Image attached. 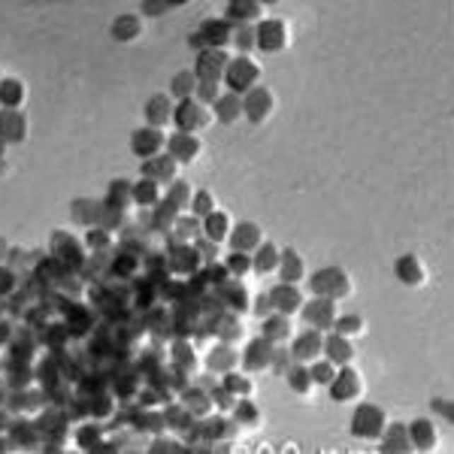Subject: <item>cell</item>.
Returning a JSON list of instances; mask_svg holds the SVG:
<instances>
[{
	"label": "cell",
	"instance_id": "1",
	"mask_svg": "<svg viewBox=\"0 0 454 454\" xmlns=\"http://www.w3.org/2000/svg\"><path fill=\"white\" fill-rule=\"evenodd\" d=\"M309 288H312V294L315 297H327V300L337 303L339 297H345L351 291V282H349V276H345L342 269L330 267V269H321V273L309 276Z\"/></svg>",
	"mask_w": 454,
	"mask_h": 454
},
{
	"label": "cell",
	"instance_id": "2",
	"mask_svg": "<svg viewBox=\"0 0 454 454\" xmlns=\"http://www.w3.org/2000/svg\"><path fill=\"white\" fill-rule=\"evenodd\" d=\"M385 427H388V418L385 412L378 406H370V403H363L354 409V415H351V433L358 436V439H378L385 433Z\"/></svg>",
	"mask_w": 454,
	"mask_h": 454
},
{
	"label": "cell",
	"instance_id": "3",
	"mask_svg": "<svg viewBox=\"0 0 454 454\" xmlns=\"http://www.w3.org/2000/svg\"><path fill=\"white\" fill-rule=\"evenodd\" d=\"M288 42H291L288 28H285V21H279V18H267L255 30V46L261 52H282V49H288Z\"/></svg>",
	"mask_w": 454,
	"mask_h": 454
},
{
	"label": "cell",
	"instance_id": "4",
	"mask_svg": "<svg viewBox=\"0 0 454 454\" xmlns=\"http://www.w3.org/2000/svg\"><path fill=\"white\" fill-rule=\"evenodd\" d=\"M224 79L227 85H231L233 91H252L255 88V82L261 79V67L252 61V58H236L227 64V73H224Z\"/></svg>",
	"mask_w": 454,
	"mask_h": 454
},
{
	"label": "cell",
	"instance_id": "5",
	"mask_svg": "<svg viewBox=\"0 0 454 454\" xmlns=\"http://www.w3.org/2000/svg\"><path fill=\"white\" fill-rule=\"evenodd\" d=\"M327 388H330V397L337 400V403H349V400L361 397L363 382H361L358 370H354V366L349 363V366H339L337 376H333V382H330Z\"/></svg>",
	"mask_w": 454,
	"mask_h": 454
},
{
	"label": "cell",
	"instance_id": "6",
	"mask_svg": "<svg viewBox=\"0 0 454 454\" xmlns=\"http://www.w3.org/2000/svg\"><path fill=\"white\" fill-rule=\"evenodd\" d=\"M303 321L315 330H330L333 321H337V303L327 300V297H318V300H309L303 303Z\"/></svg>",
	"mask_w": 454,
	"mask_h": 454
},
{
	"label": "cell",
	"instance_id": "7",
	"mask_svg": "<svg viewBox=\"0 0 454 454\" xmlns=\"http://www.w3.org/2000/svg\"><path fill=\"white\" fill-rule=\"evenodd\" d=\"M267 300H269V306H273L279 315H294V312H300L303 309V294H300V288L297 285H276L273 291L267 294Z\"/></svg>",
	"mask_w": 454,
	"mask_h": 454
},
{
	"label": "cell",
	"instance_id": "8",
	"mask_svg": "<svg viewBox=\"0 0 454 454\" xmlns=\"http://www.w3.org/2000/svg\"><path fill=\"white\" fill-rule=\"evenodd\" d=\"M321 351H324V337H321V330H315V327H309L306 333H300V337L294 339V345H291V354H294L297 363L318 361Z\"/></svg>",
	"mask_w": 454,
	"mask_h": 454
},
{
	"label": "cell",
	"instance_id": "9",
	"mask_svg": "<svg viewBox=\"0 0 454 454\" xmlns=\"http://www.w3.org/2000/svg\"><path fill=\"white\" fill-rule=\"evenodd\" d=\"M243 112L252 118V122H264V118L273 112V94H269L267 88H261V85H255L243 100Z\"/></svg>",
	"mask_w": 454,
	"mask_h": 454
},
{
	"label": "cell",
	"instance_id": "10",
	"mask_svg": "<svg viewBox=\"0 0 454 454\" xmlns=\"http://www.w3.org/2000/svg\"><path fill=\"white\" fill-rule=\"evenodd\" d=\"M324 358H327L333 366H349L354 361V349H351V339L339 337V333H330L324 337Z\"/></svg>",
	"mask_w": 454,
	"mask_h": 454
},
{
	"label": "cell",
	"instance_id": "11",
	"mask_svg": "<svg viewBox=\"0 0 454 454\" xmlns=\"http://www.w3.org/2000/svg\"><path fill=\"white\" fill-rule=\"evenodd\" d=\"M406 433H409V442H412V448L430 451V448L436 446V427H433V421H427V418L412 421V424L406 427Z\"/></svg>",
	"mask_w": 454,
	"mask_h": 454
},
{
	"label": "cell",
	"instance_id": "12",
	"mask_svg": "<svg viewBox=\"0 0 454 454\" xmlns=\"http://www.w3.org/2000/svg\"><path fill=\"white\" fill-rule=\"evenodd\" d=\"M303 276H306V264H303V257L294 248H288L282 255V261H279V279H282L285 285H297V282H303Z\"/></svg>",
	"mask_w": 454,
	"mask_h": 454
},
{
	"label": "cell",
	"instance_id": "13",
	"mask_svg": "<svg viewBox=\"0 0 454 454\" xmlns=\"http://www.w3.org/2000/svg\"><path fill=\"white\" fill-rule=\"evenodd\" d=\"M394 273H397V279L403 285H424V267H421V261L415 255H403L397 261V267H394Z\"/></svg>",
	"mask_w": 454,
	"mask_h": 454
},
{
	"label": "cell",
	"instance_id": "14",
	"mask_svg": "<svg viewBox=\"0 0 454 454\" xmlns=\"http://www.w3.org/2000/svg\"><path fill=\"white\" fill-rule=\"evenodd\" d=\"M227 64L231 61H227L224 52H206V55L200 58V76L206 82H219V76L227 70Z\"/></svg>",
	"mask_w": 454,
	"mask_h": 454
},
{
	"label": "cell",
	"instance_id": "15",
	"mask_svg": "<svg viewBox=\"0 0 454 454\" xmlns=\"http://www.w3.org/2000/svg\"><path fill=\"white\" fill-rule=\"evenodd\" d=\"M279 261H282L279 248L267 243V245H261V252H257V257L252 261V269L257 276H267V273H273V269H279Z\"/></svg>",
	"mask_w": 454,
	"mask_h": 454
},
{
	"label": "cell",
	"instance_id": "16",
	"mask_svg": "<svg viewBox=\"0 0 454 454\" xmlns=\"http://www.w3.org/2000/svg\"><path fill=\"white\" fill-rule=\"evenodd\" d=\"M385 442V451H412V442H409V433H406V427H400V424H391V427H385V433L378 436Z\"/></svg>",
	"mask_w": 454,
	"mask_h": 454
},
{
	"label": "cell",
	"instance_id": "17",
	"mask_svg": "<svg viewBox=\"0 0 454 454\" xmlns=\"http://www.w3.org/2000/svg\"><path fill=\"white\" fill-rule=\"evenodd\" d=\"M269 354H273L269 342L267 339H255L252 345H248V351H245V366L248 370H264V366L269 363Z\"/></svg>",
	"mask_w": 454,
	"mask_h": 454
},
{
	"label": "cell",
	"instance_id": "18",
	"mask_svg": "<svg viewBox=\"0 0 454 454\" xmlns=\"http://www.w3.org/2000/svg\"><path fill=\"white\" fill-rule=\"evenodd\" d=\"M261 245V231L255 224H240L233 233V248L236 252H252V248Z\"/></svg>",
	"mask_w": 454,
	"mask_h": 454
},
{
	"label": "cell",
	"instance_id": "19",
	"mask_svg": "<svg viewBox=\"0 0 454 454\" xmlns=\"http://www.w3.org/2000/svg\"><path fill=\"white\" fill-rule=\"evenodd\" d=\"M288 385H291V391H297L300 397L303 394H309L312 391V376H309V366L306 363H300V366H288Z\"/></svg>",
	"mask_w": 454,
	"mask_h": 454
},
{
	"label": "cell",
	"instance_id": "20",
	"mask_svg": "<svg viewBox=\"0 0 454 454\" xmlns=\"http://www.w3.org/2000/svg\"><path fill=\"white\" fill-rule=\"evenodd\" d=\"M288 337H291V324H288V315L267 318V324H264V339H267V342H285Z\"/></svg>",
	"mask_w": 454,
	"mask_h": 454
},
{
	"label": "cell",
	"instance_id": "21",
	"mask_svg": "<svg viewBox=\"0 0 454 454\" xmlns=\"http://www.w3.org/2000/svg\"><path fill=\"white\" fill-rule=\"evenodd\" d=\"M363 330H366V327H363V318H358V315H342V318L333 321V333H339V337H345V339L361 337Z\"/></svg>",
	"mask_w": 454,
	"mask_h": 454
},
{
	"label": "cell",
	"instance_id": "22",
	"mask_svg": "<svg viewBox=\"0 0 454 454\" xmlns=\"http://www.w3.org/2000/svg\"><path fill=\"white\" fill-rule=\"evenodd\" d=\"M337 370H339V366H333L327 358H318V361L309 363V376H312V382H315V385H330L333 376H337Z\"/></svg>",
	"mask_w": 454,
	"mask_h": 454
},
{
	"label": "cell",
	"instance_id": "23",
	"mask_svg": "<svg viewBox=\"0 0 454 454\" xmlns=\"http://www.w3.org/2000/svg\"><path fill=\"white\" fill-rule=\"evenodd\" d=\"M206 233H209V240H224L227 236V215L224 212H209V219H206Z\"/></svg>",
	"mask_w": 454,
	"mask_h": 454
},
{
	"label": "cell",
	"instance_id": "24",
	"mask_svg": "<svg viewBox=\"0 0 454 454\" xmlns=\"http://www.w3.org/2000/svg\"><path fill=\"white\" fill-rule=\"evenodd\" d=\"M176 118H179V124L185 127V131H191V127L197 124V122H203V115H200V106H194L191 100H185V103H182V110L176 112Z\"/></svg>",
	"mask_w": 454,
	"mask_h": 454
},
{
	"label": "cell",
	"instance_id": "25",
	"mask_svg": "<svg viewBox=\"0 0 454 454\" xmlns=\"http://www.w3.org/2000/svg\"><path fill=\"white\" fill-rule=\"evenodd\" d=\"M203 34H206V40L212 42V46H219V42H227L233 34H231V28L227 25H219V21H206L203 25Z\"/></svg>",
	"mask_w": 454,
	"mask_h": 454
},
{
	"label": "cell",
	"instance_id": "26",
	"mask_svg": "<svg viewBox=\"0 0 454 454\" xmlns=\"http://www.w3.org/2000/svg\"><path fill=\"white\" fill-rule=\"evenodd\" d=\"M219 115H221V122H233L236 115H243V100L240 97H224L219 103Z\"/></svg>",
	"mask_w": 454,
	"mask_h": 454
},
{
	"label": "cell",
	"instance_id": "27",
	"mask_svg": "<svg viewBox=\"0 0 454 454\" xmlns=\"http://www.w3.org/2000/svg\"><path fill=\"white\" fill-rule=\"evenodd\" d=\"M261 4H233L231 6V16L233 18H257V16H261Z\"/></svg>",
	"mask_w": 454,
	"mask_h": 454
},
{
	"label": "cell",
	"instance_id": "28",
	"mask_svg": "<svg viewBox=\"0 0 454 454\" xmlns=\"http://www.w3.org/2000/svg\"><path fill=\"white\" fill-rule=\"evenodd\" d=\"M231 273L233 276H243V273H248V269H252V257H248L245 252H233V257H231Z\"/></svg>",
	"mask_w": 454,
	"mask_h": 454
},
{
	"label": "cell",
	"instance_id": "29",
	"mask_svg": "<svg viewBox=\"0 0 454 454\" xmlns=\"http://www.w3.org/2000/svg\"><path fill=\"white\" fill-rule=\"evenodd\" d=\"M173 149H176L179 151V158L182 161H191L194 155H197V143H194V139H176V143H173Z\"/></svg>",
	"mask_w": 454,
	"mask_h": 454
},
{
	"label": "cell",
	"instance_id": "30",
	"mask_svg": "<svg viewBox=\"0 0 454 454\" xmlns=\"http://www.w3.org/2000/svg\"><path fill=\"white\" fill-rule=\"evenodd\" d=\"M227 388H231V391H236L240 397L252 394V382H248V378H243V376H227Z\"/></svg>",
	"mask_w": 454,
	"mask_h": 454
},
{
	"label": "cell",
	"instance_id": "31",
	"mask_svg": "<svg viewBox=\"0 0 454 454\" xmlns=\"http://www.w3.org/2000/svg\"><path fill=\"white\" fill-rule=\"evenodd\" d=\"M115 37H118V40H131V37H136V21H134V18L118 21V25H115Z\"/></svg>",
	"mask_w": 454,
	"mask_h": 454
},
{
	"label": "cell",
	"instance_id": "32",
	"mask_svg": "<svg viewBox=\"0 0 454 454\" xmlns=\"http://www.w3.org/2000/svg\"><path fill=\"white\" fill-rule=\"evenodd\" d=\"M233 40H236V46L240 49H255V30H248V28L233 30Z\"/></svg>",
	"mask_w": 454,
	"mask_h": 454
},
{
	"label": "cell",
	"instance_id": "33",
	"mask_svg": "<svg viewBox=\"0 0 454 454\" xmlns=\"http://www.w3.org/2000/svg\"><path fill=\"white\" fill-rule=\"evenodd\" d=\"M134 146H136V151H143V149H155V146H161V136H155V134H139L136 139H134Z\"/></svg>",
	"mask_w": 454,
	"mask_h": 454
},
{
	"label": "cell",
	"instance_id": "34",
	"mask_svg": "<svg viewBox=\"0 0 454 454\" xmlns=\"http://www.w3.org/2000/svg\"><path fill=\"white\" fill-rule=\"evenodd\" d=\"M167 100L164 97H155V100H151V118H155V122H164V115H167Z\"/></svg>",
	"mask_w": 454,
	"mask_h": 454
},
{
	"label": "cell",
	"instance_id": "35",
	"mask_svg": "<svg viewBox=\"0 0 454 454\" xmlns=\"http://www.w3.org/2000/svg\"><path fill=\"white\" fill-rule=\"evenodd\" d=\"M209 209H212V197H209L206 191L197 194V212H209Z\"/></svg>",
	"mask_w": 454,
	"mask_h": 454
},
{
	"label": "cell",
	"instance_id": "36",
	"mask_svg": "<svg viewBox=\"0 0 454 454\" xmlns=\"http://www.w3.org/2000/svg\"><path fill=\"white\" fill-rule=\"evenodd\" d=\"M176 82H179V85H176V91H179V94H188V91H191V76H188V73H182Z\"/></svg>",
	"mask_w": 454,
	"mask_h": 454
}]
</instances>
